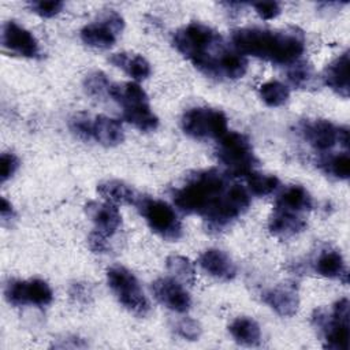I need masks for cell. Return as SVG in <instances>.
Here are the masks:
<instances>
[{"mask_svg": "<svg viewBox=\"0 0 350 350\" xmlns=\"http://www.w3.org/2000/svg\"><path fill=\"white\" fill-rule=\"evenodd\" d=\"M172 200L182 212L201 216L211 231L223 230L250 205L249 191L213 168L191 175Z\"/></svg>", "mask_w": 350, "mask_h": 350, "instance_id": "1", "label": "cell"}, {"mask_svg": "<svg viewBox=\"0 0 350 350\" xmlns=\"http://www.w3.org/2000/svg\"><path fill=\"white\" fill-rule=\"evenodd\" d=\"M174 46L205 75L215 78H242L247 60L238 51L227 48L212 27L191 22L179 29L172 38Z\"/></svg>", "mask_w": 350, "mask_h": 350, "instance_id": "2", "label": "cell"}, {"mask_svg": "<svg viewBox=\"0 0 350 350\" xmlns=\"http://www.w3.org/2000/svg\"><path fill=\"white\" fill-rule=\"evenodd\" d=\"M234 48L242 55H252L276 64H291L305 51V37L297 29L269 30L243 27L232 31Z\"/></svg>", "mask_w": 350, "mask_h": 350, "instance_id": "3", "label": "cell"}, {"mask_svg": "<svg viewBox=\"0 0 350 350\" xmlns=\"http://www.w3.org/2000/svg\"><path fill=\"white\" fill-rule=\"evenodd\" d=\"M216 156L230 175L245 176L257 164L249 138L237 131H227L217 139Z\"/></svg>", "mask_w": 350, "mask_h": 350, "instance_id": "4", "label": "cell"}, {"mask_svg": "<svg viewBox=\"0 0 350 350\" xmlns=\"http://www.w3.org/2000/svg\"><path fill=\"white\" fill-rule=\"evenodd\" d=\"M107 283L116 299L130 313L144 317L150 305L135 275L122 265H113L107 269Z\"/></svg>", "mask_w": 350, "mask_h": 350, "instance_id": "5", "label": "cell"}, {"mask_svg": "<svg viewBox=\"0 0 350 350\" xmlns=\"http://www.w3.org/2000/svg\"><path fill=\"white\" fill-rule=\"evenodd\" d=\"M313 324L321 332L324 347L332 350H347L350 329H349V299L340 298L336 301L329 313L319 309L313 314Z\"/></svg>", "mask_w": 350, "mask_h": 350, "instance_id": "6", "label": "cell"}, {"mask_svg": "<svg viewBox=\"0 0 350 350\" xmlns=\"http://www.w3.org/2000/svg\"><path fill=\"white\" fill-rule=\"evenodd\" d=\"M135 205L153 232L167 241H178L182 237V223L170 204L150 197H139Z\"/></svg>", "mask_w": 350, "mask_h": 350, "instance_id": "7", "label": "cell"}, {"mask_svg": "<svg viewBox=\"0 0 350 350\" xmlns=\"http://www.w3.org/2000/svg\"><path fill=\"white\" fill-rule=\"evenodd\" d=\"M180 126L185 134L198 139H219L228 131L226 113L220 109L206 107L186 111L180 119Z\"/></svg>", "mask_w": 350, "mask_h": 350, "instance_id": "8", "label": "cell"}, {"mask_svg": "<svg viewBox=\"0 0 350 350\" xmlns=\"http://www.w3.org/2000/svg\"><path fill=\"white\" fill-rule=\"evenodd\" d=\"M123 27L124 21L122 15L113 10H108L97 21L82 27L81 40L88 46L107 49L116 42L118 34Z\"/></svg>", "mask_w": 350, "mask_h": 350, "instance_id": "9", "label": "cell"}, {"mask_svg": "<svg viewBox=\"0 0 350 350\" xmlns=\"http://www.w3.org/2000/svg\"><path fill=\"white\" fill-rule=\"evenodd\" d=\"M4 297L7 302L15 306H46L53 299V291L42 279L10 280L4 287Z\"/></svg>", "mask_w": 350, "mask_h": 350, "instance_id": "10", "label": "cell"}, {"mask_svg": "<svg viewBox=\"0 0 350 350\" xmlns=\"http://www.w3.org/2000/svg\"><path fill=\"white\" fill-rule=\"evenodd\" d=\"M301 134L306 142L319 150H328L338 144L346 150L349 148V130L324 119L304 123L301 126Z\"/></svg>", "mask_w": 350, "mask_h": 350, "instance_id": "11", "label": "cell"}, {"mask_svg": "<svg viewBox=\"0 0 350 350\" xmlns=\"http://www.w3.org/2000/svg\"><path fill=\"white\" fill-rule=\"evenodd\" d=\"M1 44L10 52L23 57H36L40 53V45L33 33L14 21L3 25Z\"/></svg>", "mask_w": 350, "mask_h": 350, "instance_id": "12", "label": "cell"}, {"mask_svg": "<svg viewBox=\"0 0 350 350\" xmlns=\"http://www.w3.org/2000/svg\"><path fill=\"white\" fill-rule=\"evenodd\" d=\"M154 298L165 308L185 313L191 306V298L180 282L172 278H160L152 283Z\"/></svg>", "mask_w": 350, "mask_h": 350, "instance_id": "13", "label": "cell"}, {"mask_svg": "<svg viewBox=\"0 0 350 350\" xmlns=\"http://www.w3.org/2000/svg\"><path fill=\"white\" fill-rule=\"evenodd\" d=\"M88 217L93 221L94 230L105 237H112L122 224V216L116 205L111 202L90 201L85 205Z\"/></svg>", "mask_w": 350, "mask_h": 350, "instance_id": "14", "label": "cell"}, {"mask_svg": "<svg viewBox=\"0 0 350 350\" xmlns=\"http://www.w3.org/2000/svg\"><path fill=\"white\" fill-rule=\"evenodd\" d=\"M262 301L279 316H294L299 306L298 290L294 283H282L262 294Z\"/></svg>", "mask_w": 350, "mask_h": 350, "instance_id": "15", "label": "cell"}, {"mask_svg": "<svg viewBox=\"0 0 350 350\" xmlns=\"http://www.w3.org/2000/svg\"><path fill=\"white\" fill-rule=\"evenodd\" d=\"M200 267L212 278L228 282L237 275V267L232 258L220 249H206L200 256Z\"/></svg>", "mask_w": 350, "mask_h": 350, "instance_id": "16", "label": "cell"}, {"mask_svg": "<svg viewBox=\"0 0 350 350\" xmlns=\"http://www.w3.org/2000/svg\"><path fill=\"white\" fill-rule=\"evenodd\" d=\"M349 64H350V57H349V52L346 51L342 55H339L335 60H332L323 72L324 83L331 90L342 96L343 98L349 97V90H350Z\"/></svg>", "mask_w": 350, "mask_h": 350, "instance_id": "17", "label": "cell"}, {"mask_svg": "<svg viewBox=\"0 0 350 350\" xmlns=\"http://www.w3.org/2000/svg\"><path fill=\"white\" fill-rule=\"evenodd\" d=\"M306 227V220L304 215L288 212L284 209L273 208V213L269 217L268 228L269 232L278 238H291L301 231H304Z\"/></svg>", "mask_w": 350, "mask_h": 350, "instance_id": "18", "label": "cell"}, {"mask_svg": "<svg viewBox=\"0 0 350 350\" xmlns=\"http://www.w3.org/2000/svg\"><path fill=\"white\" fill-rule=\"evenodd\" d=\"M108 94L123 108V112L149 107L148 96L137 82L111 83Z\"/></svg>", "mask_w": 350, "mask_h": 350, "instance_id": "19", "label": "cell"}, {"mask_svg": "<svg viewBox=\"0 0 350 350\" xmlns=\"http://www.w3.org/2000/svg\"><path fill=\"white\" fill-rule=\"evenodd\" d=\"M314 271L329 279H339L347 283V271L345 265L343 256L336 249H324L321 250L314 262H313Z\"/></svg>", "mask_w": 350, "mask_h": 350, "instance_id": "20", "label": "cell"}, {"mask_svg": "<svg viewBox=\"0 0 350 350\" xmlns=\"http://www.w3.org/2000/svg\"><path fill=\"white\" fill-rule=\"evenodd\" d=\"M312 206H313L312 196L305 187L299 185H293L286 187L275 201V208L301 213V215L309 212Z\"/></svg>", "mask_w": 350, "mask_h": 350, "instance_id": "21", "label": "cell"}, {"mask_svg": "<svg viewBox=\"0 0 350 350\" xmlns=\"http://www.w3.org/2000/svg\"><path fill=\"white\" fill-rule=\"evenodd\" d=\"M92 137L104 146H116L123 142L124 131L119 120L105 115H98L93 119Z\"/></svg>", "mask_w": 350, "mask_h": 350, "instance_id": "22", "label": "cell"}, {"mask_svg": "<svg viewBox=\"0 0 350 350\" xmlns=\"http://www.w3.org/2000/svg\"><path fill=\"white\" fill-rule=\"evenodd\" d=\"M232 339L242 346H257L261 342V328L256 320L247 316H239L228 325Z\"/></svg>", "mask_w": 350, "mask_h": 350, "instance_id": "23", "label": "cell"}, {"mask_svg": "<svg viewBox=\"0 0 350 350\" xmlns=\"http://www.w3.org/2000/svg\"><path fill=\"white\" fill-rule=\"evenodd\" d=\"M97 191L107 202H111L113 205H119V204L135 205L139 198L131 186L118 179L104 180L98 183Z\"/></svg>", "mask_w": 350, "mask_h": 350, "instance_id": "24", "label": "cell"}, {"mask_svg": "<svg viewBox=\"0 0 350 350\" xmlns=\"http://www.w3.org/2000/svg\"><path fill=\"white\" fill-rule=\"evenodd\" d=\"M109 60L113 66L122 68L135 81L146 79L150 75V64L141 55H131L124 52L113 53Z\"/></svg>", "mask_w": 350, "mask_h": 350, "instance_id": "25", "label": "cell"}, {"mask_svg": "<svg viewBox=\"0 0 350 350\" xmlns=\"http://www.w3.org/2000/svg\"><path fill=\"white\" fill-rule=\"evenodd\" d=\"M165 265L168 272L174 276V279L185 284H190V286L194 284L196 271H194L193 262L187 257L179 256V254H171L167 257Z\"/></svg>", "mask_w": 350, "mask_h": 350, "instance_id": "26", "label": "cell"}, {"mask_svg": "<svg viewBox=\"0 0 350 350\" xmlns=\"http://www.w3.org/2000/svg\"><path fill=\"white\" fill-rule=\"evenodd\" d=\"M245 178H246L249 191L254 196H258V197L269 196L273 191H276L278 187L280 186V182L275 175L261 174V172H257L254 170L250 171L249 174H246Z\"/></svg>", "mask_w": 350, "mask_h": 350, "instance_id": "27", "label": "cell"}, {"mask_svg": "<svg viewBox=\"0 0 350 350\" xmlns=\"http://www.w3.org/2000/svg\"><path fill=\"white\" fill-rule=\"evenodd\" d=\"M258 93L261 100L268 107H280L288 100L290 96L288 88L279 81H268L262 83L258 89Z\"/></svg>", "mask_w": 350, "mask_h": 350, "instance_id": "28", "label": "cell"}, {"mask_svg": "<svg viewBox=\"0 0 350 350\" xmlns=\"http://www.w3.org/2000/svg\"><path fill=\"white\" fill-rule=\"evenodd\" d=\"M313 78V68L305 60H297L287 70V79L295 88H305Z\"/></svg>", "mask_w": 350, "mask_h": 350, "instance_id": "29", "label": "cell"}, {"mask_svg": "<svg viewBox=\"0 0 350 350\" xmlns=\"http://www.w3.org/2000/svg\"><path fill=\"white\" fill-rule=\"evenodd\" d=\"M83 88H85L86 94H89L90 97L101 98L109 93L111 83L104 72L93 71L86 75V78L83 81Z\"/></svg>", "mask_w": 350, "mask_h": 350, "instance_id": "30", "label": "cell"}, {"mask_svg": "<svg viewBox=\"0 0 350 350\" xmlns=\"http://www.w3.org/2000/svg\"><path fill=\"white\" fill-rule=\"evenodd\" d=\"M325 171L336 179H347L350 175V157L347 150L331 156L324 161Z\"/></svg>", "mask_w": 350, "mask_h": 350, "instance_id": "31", "label": "cell"}, {"mask_svg": "<svg viewBox=\"0 0 350 350\" xmlns=\"http://www.w3.org/2000/svg\"><path fill=\"white\" fill-rule=\"evenodd\" d=\"M174 331L176 335H179L183 339L187 340H197L201 335V325L198 321H196L191 317H183L178 320L174 325Z\"/></svg>", "mask_w": 350, "mask_h": 350, "instance_id": "32", "label": "cell"}, {"mask_svg": "<svg viewBox=\"0 0 350 350\" xmlns=\"http://www.w3.org/2000/svg\"><path fill=\"white\" fill-rule=\"evenodd\" d=\"M63 1L59 0H38L29 3V7L33 12L42 18H52L63 10Z\"/></svg>", "mask_w": 350, "mask_h": 350, "instance_id": "33", "label": "cell"}, {"mask_svg": "<svg viewBox=\"0 0 350 350\" xmlns=\"http://www.w3.org/2000/svg\"><path fill=\"white\" fill-rule=\"evenodd\" d=\"M92 124L93 120L85 113H77L70 119L71 131L82 139L92 138Z\"/></svg>", "mask_w": 350, "mask_h": 350, "instance_id": "34", "label": "cell"}, {"mask_svg": "<svg viewBox=\"0 0 350 350\" xmlns=\"http://www.w3.org/2000/svg\"><path fill=\"white\" fill-rule=\"evenodd\" d=\"M19 167V159L14 153L4 152L0 156V180L4 183L10 179Z\"/></svg>", "mask_w": 350, "mask_h": 350, "instance_id": "35", "label": "cell"}, {"mask_svg": "<svg viewBox=\"0 0 350 350\" xmlns=\"http://www.w3.org/2000/svg\"><path fill=\"white\" fill-rule=\"evenodd\" d=\"M253 8L256 10L257 15L265 21H269V19H273L276 18L282 8H280V4L276 3V1H260V3H254L253 4Z\"/></svg>", "mask_w": 350, "mask_h": 350, "instance_id": "36", "label": "cell"}, {"mask_svg": "<svg viewBox=\"0 0 350 350\" xmlns=\"http://www.w3.org/2000/svg\"><path fill=\"white\" fill-rule=\"evenodd\" d=\"M88 245L94 253H105L109 247L108 245V237L97 232L93 230L88 237Z\"/></svg>", "mask_w": 350, "mask_h": 350, "instance_id": "37", "label": "cell"}, {"mask_svg": "<svg viewBox=\"0 0 350 350\" xmlns=\"http://www.w3.org/2000/svg\"><path fill=\"white\" fill-rule=\"evenodd\" d=\"M0 215H1V219L3 220H8L14 216V208L11 205V202L5 198V197H1V202H0Z\"/></svg>", "mask_w": 350, "mask_h": 350, "instance_id": "38", "label": "cell"}]
</instances>
